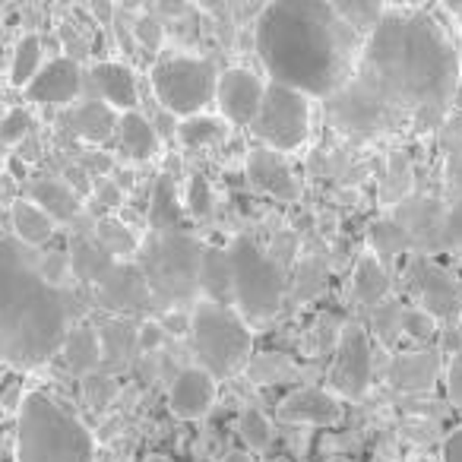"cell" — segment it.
<instances>
[{"label":"cell","instance_id":"cell-48","mask_svg":"<svg viewBox=\"0 0 462 462\" xmlns=\"http://www.w3.org/2000/svg\"><path fill=\"white\" fill-rule=\"evenodd\" d=\"M162 329H165V333H171V336H184V333H190V314H187V310H168L165 317H162Z\"/></svg>","mask_w":462,"mask_h":462},{"label":"cell","instance_id":"cell-41","mask_svg":"<svg viewBox=\"0 0 462 462\" xmlns=\"http://www.w3.org/2000/svg\"><path fill=\"white\" fill-rule=\"evenodd\" d=\"M39 270H42V276H45L51 285H58V289H67V279L73 276V270H70V254H67V251L39 254Z\"/></svg>","mask_w":462,"mask_h":462},{"label":"cell","instance_id":"cell-27","mask_svg":"<svg viewBox=\"0 0 462 462\" xmlns=\"http://www.w3.org/2000/svg\"><path fill=\"white\" fill-rule=\"evenodd\" d=\"M117 136H121L124 152L136 162H149L159 152V130L140 111H127V115L117 117Z\"/></svg>","mask_w":462,"mask_h":462},{"label":"cell","instance_id":"cell-2","mask_svg":"<svg viewBox=\"0 0 462 462\" xmlns=\"http://www.w3.org/2000/svg\"><path fill=\"white\" fill-rule=\"evenodd\" d=\"M254 45L273 83L308 98H333L352 79L365 35L327 0H273L257 16Z\"/></svg>","mask_w":462,"mask_h":462},{"label":"cell","instance_id":"cell-36","mask_svg":"<svg viewBox=\"0 0 462 462\" xmlns=\"http://www.w3.org/2000/svg\"><path fill=\"white\" fill-rule=\"evenodd\" d=\"M402 320H405V308L399 298H386L377 308H371V329L386 348L396 346L399 336H402Z\"/></svg>","mask_w":462,"mask_h":462},{"label":"cell","instance_id":"cell-46","mask_svg":"<svg viewBox=\"0 0 462 462\" xmlns=\"http://www.w3.org/2000/svg\"><path fill=\"white\" fill-rule=\"evenodd\" d=\"M447 399L449 405L462 409V348H456L447 365Z\"/></svg>","mask_w":462,"mask_h":462},{"label":"cell","instance_id":"cell-21","mask_svg":"<svg viewBox=\"0 0 462 462\" xmlns=\"http://www.w3.org/2000/svg\"><path fill=\"white\" fill-rule=\"evenodd\" d=\"M440 374V352L434 348H421V352H402L390 361V377L393 386L399 390H430Z\"/></svg>","mask_w":462,"mask_h":462},{"label":"cell","instance_id":"cell-5","mask_svg":"<svg viewBox=\"0 0 462 462\" xmlns=\"http://www.w3.org/2000/svg\"><path fill=\"white\" fill-rule=\"evenodd\" d=\"M190 336L199 367L216 380L247 371L254 358V336L235 308H218L199 298L190 310Z\"/></svg>","mask_w":462,"mask_h":462},{"label":"cell","instance_id":"cell-18","mask_svg":"<svg viewBox=\"0 0 462 462\" xmlns=\"http://www.w3.org/2000/svg\"><path fill=\"white\" fill-rule=\"evenodd\" d=\"M339 396L320 386H298L279 402V418L289 424H310V428H336L342 421Z\"/></svg>","mask_w":462,"mask_h":462},{"label":"cell","instance_id":"cell-26","mask_svg":"<svg viewBox=\"0 0 462 462\" xmlns=\"http://www.w3.org/2000/svg\"><path fill=\"white\" fill-rule=\"evenodd\" d=\"M60 355H64L67 367L73 374H83V377H92V371L102 361V339L92 327L86 323H77V327L67 329V339L60 346Z\"/></svg>","mask_w":462,"mask_h":462},{"label":"cell","instance_id":"cell-9","mask_svg":"<svg viewBox=\"0 0 462 462\" xmlns=\"http://www.w3.org/2000/svg\"><path fill=\"white\" fill-rule=\"evenodd\" d=\"M203 247L190 235H155V245L149 247L146 263H143V279L149 285L152 298H168L180 301L190 289H197V270Z\"/></svg>","mask_w":462,"mask_h":462},{"label":"cell","instance_id":"cell-29","mask_svg":"<svg viewBox=\"0 0 462 462\" xmlns=\"http://www.w3.org/2000/svg\"><path fill=\"white\" fill-rule=\"evenodd\" d=\"M96 238H98V247H102L111 260H127L140 251V235H136V228H130L124 218H115V216L98 218Z\"/></svg>","mask_w":462,"mask_h":462},{"label":"cell","instance_id":"cell-28","mask_svg":"<svg viewBox=\"0 0 462 462\" xmlns=\"http://www.w3.org/2000/svg\"><path fill=\"white\" fill-rule=\"evenodd\" d=\"M10 222H14V238L26 247H35V251L48 245L54 235V222L32 199H16L14 209H10Z\"/></svg>","mask_w":462,"mask_h":462},{"label":"cell","instance_id":"cell-40","mask_svg":"<svg viewBox=\"0 0 462 462\" xmlns=\"http://www.w3.org/2000/svg\"><path fill=\"white\" fill-rule=\"evenodd\" d=\"M323 285H327V266H323L320 260H308V263L298 270V279H295L298 301H308V298L320 295Z\"/></svg>","mask_w":462,"mask_h":462},{"label":"cell","instance_id":"cell-3","mask_svg":"<svg viewBox=\"0 0 462 462\" xmlns=\"http://www.w3.org/2000/svg\"><path fill=\"white\" fill-rule=\"evenodd\" d=\"M39 254L16 238H0V361L16 371L48 365L73 317V295L42 276Z\"/></svg>","mask_w":462,"mask_h":462},{"label":"cell","instance_id":"cell-13","mask_svg":"<svg viewBox=\"0 0 462 462\" xmlns=\"http://www.w3.org/2000/svg\"><path fill=\"white\" fill-rule=\"evenodd\" d=\"M390 216L399 222V228L409 235L411 254H443V209L440 199L424 197V193H409L402 203L390 209Z\"/></svg>","mask_w":462,"mask_h":462},{"label":"cell","instance_id":"cell-39","mask_svg":"<svg viewBox=\"0 0 462 462\" xmlns=\"http://www.w3.org/2000/svg\"><path fill=\"white\" fill-rule=\"evenodd\" d=\"M238 434L251 453H263V449L273 443V424L263 411L247 405V409H241V415H238Z\"/></svg>","mask_w":462,"mask_h":462},{"label":"cell","instance_id":"cell-7","mask_svg":"<svg viewBox=\"0 0 462 462\" xmlns=\"http://www.w3.org/2000/svg\"><path fill=\"white\" fill-rule=\"evenodd\" d=\"M162 111L171 117H197L216 102L218 73L206 58H165L149 73Z\"/></svg>","mask_w":462,"mask_h":462},{"label":"cell","instance_id":"cell-45","mask_svg":"<svg viewBox=\"0 0 462 462\" xmlns=\"http://www.w3.org/2000/svg\"><path fill=\"white\" fill-rule=\"evenodd\" d=\"M402 333L415 336V339H430V336L437 333V320H434V317H428V314H424V310L411 308V310H405Z\"/></svg>","mask_w":462,"mask_h":462},{"label":"cell","instance_id":"cell-22","mask_svg":"<svg viewBox=\"0 0 462 462\" xmlns=\"http://www.w3.org/2000/svg\"><path fill=\"white\" fill-rule=\"evenodd\" d=\"M98 285H102V298L108 301V308H146V301L152 298L143 273L127 263H115V270Z\"/></svg>","mask_w":462,"mask_h":462},{"label":"cell","instance_id":"cell-37","mask_svg":"<svg viewBox=\"0 0 462 462\" xmlns=\"http://www.w3.org/2000/svg\"><path fill=\"white\" fill-rule=\"evenodd\" d=\"M247 374H251L257 383H285V380L298 377V365L282 352H260L251 358Z\"/></svg>","mask_w":462,"mask_h":462},{"label":"cell","instance_id":"cell-14","mask_svg":"<svg viewBox=\"0 0 462 462\" xmlns=\"http://www.w3.org/2000/svg\"><path fill=\"white\" fill-rule=\"evenodd\" d=\"M263 89L266 83L247 67H228L225 73H218L216 105L222 111V121L235 127H251L263 102Z\"/></svg>","mask_w":462,"mask_h":462},{"label":"cell","instance_id":"cell-1","mask_svg":"<svg viewBox=\"0 0 462 462\" xmlns=\"http://www.w3.org/2000/svg\"><path fill=\"white\" fill-rule=\"evenodd\" d=\"M462 96L459 51L424 7H386L365 35L355 73L333 98L329 121L355 140L437 130Z\"/></svg>","mask_w":462,"mask_h":462},{"label":"cell","instance_id":"cell-54","mask_svg":"<svg viewBox=\"0 0 462 462\" xmlns=\"http://www.w3.org/2000/svg\"><path fill=\"white\" fill-rule=\"evenodd\" d=\"M327 462H348L346 456H333V459H327Z\"/></svg>","mask_w":462,"mask_h":462},{"label":"cell","instance_id":"cell-35","mask_svg":"<svg viewBox=\"0 0 462 462\" xmlns=\"http://www.w3.org/2000/svg\"><path fill=\"white\" fill-rule=\"evenodd\" d=\"M411 193V165L402 152L390 155V165H386V180L380 187V206L383 209H393L396 203H402Z\"/></svg>","mask_w":462,"mask_h":462},{"label":"cell","instance_id":"cell-43","mask_svg":"<svg viewBox=\"0 0 462 462\" xmlns=\"http://www.w3.org/2000/svg\"><path fill=\"white\" fill-rule=\"evenodd\" d=\"M184 206H187V212L197 218H203L206 212L212 209V190H209V180H206L203 174H193V178L187 180Z\"/></svg>","mask_w":462,"mask_h":462},{"label":"cell","instance_id":"cell-52","mask_svg":"<svg viewBox=\"0 0 462 462\" xmlns=\"http://www.w3.org/2000/svg\"><path fill=\"white\" fill-rule=\"evenodd\" d=\"M222 462H254V459H251V453H245V449H231Z\"/></svg>","mask_w":462,"mask_h":462},{"label":"cell","instance_id":"cell-51","mask_svg":"<svg viewBox=\"0 0 462 462\" xmlns=\"http://www.w3.org/2000/svg\"><path fill=\"white\" fill-rule=\"evenodd\" d=\"M447 10L459 20V48H456V51H459V67H462V4H453V7H447Z\"/></svg>","mask_w":462,"mask_h":462},{"label":"cell","instance_id":"cell-23","mask_svg":"<svg viewBox=\"0 0 462 462\" xmlns=\"http://www.w3.org/2000/svg\"><path fill=\"white\" fill-rule=\"evenodd\" d=\"M180 222H184V203L178 197V187L168 174H159L149 197V228L155 235H174L180 231Z\"/></svg>","mask_w":462,"mask_h":462},{"label":"cell","instance_id":"cell-32","mask_svg":"<svg viewBox=\"0 0 462 462\" xmlns=\"http://www.w3.org/2000/svg\"><path fill=\"white\" fill-rule=\"evenodd\" d=\"M70 270L73 276L79 279H89V282H102L111 270H115V260L102 251L98 245H89V241H73V251H70Z\"/></svg>","mask_w":462,"mask_h":462},{"label":"cell","instance_id":"cell-10","mask_svg":"<svg viewBox=\"0 0 462 462\" xmlns=\"http://www.w3.org/2000/svg\"><path fill=\"white\" fill-rule=\"evenodd\" d=\"M405 285L415 298L418 310L434 317L437 323H453L462 314V282L453 270L424 254H409L405 260Z\"/></svg>","mask_w":462,"mask_h":462},{"label":"cell","instance_id":"cell-8","mask_svg":"<svg viewBox=\"0 0 462 462\" xmlns=\"http://www.w3.org/2000/svg\"><path fill=\"white\" fill-rule=\"evenodd\" d=\"M251 134L260 140V146L279 155L298 152L310 136V98L289 86L270 83L263 89Z\"/></svg>","mask_w":462,"mask_h":462},{"label":"cell","instance_id":"cell-38","mask_svg":"<svg viewBox=\"0 0 462 462\" xmlns=\"http://www.w3.org/2000/svg\"><path fill=\"white\" fill-rule=\"evenodd\" d=\"M333 10L355 29L358 35H367L386 14V4H367V0H336Z\"/></svg>","mask_w":462,"mask_h":462},{"label":"cell","instance_id":"cell-24","mask_svg":"<svg viewBox=\"0 0 462 462\" xmlns=\"http://www.w3.org/2000/svg\"><path fill=\"white\" fill-rule=\"evenodd\" d=\"M32 203L51 218L54 225L58 222H73L79 216V193L73 190L67 180L58 178H42L32 184Z\"/></svg>","mask_w":462,"mask_h":462},{"label":"cell","instance_id":"cell-42","mask_svg":"<svg viewBox=\"0 0 462 462\" xmlns=\"http://www.w3.org/2000/svg\"><path fill=\"white\" fill-rule=\"evenodd\" d=\"M29 130H32V117H29V111H23V108L7 111L4 121H0V143H4V146H16V143L26 140Z\"/></svg>","mask_w":462,"mask_h":462},{"label":"cell","instance_id":"cell-30","mask_svg":"<svg viewBox=\"0 0 462 462\" xmlns=\"http://www.w3.org/2000/svg\"><path fill=\"white\" fill-rule=\"evenodd\" d=\"M367 238H371V254L380 263H393V260H399L402 254H411L409 235L399 228V222L393 216H383V218H377V222H371Z\"/></svg>","mask_w":462,"mask_h":462},{"label":"cell","instance_id":"cell-11","mask_svg":"<svg viewBox=\"0 0 462 462\" xmlns=\"http://www.w3.org/2000/svg\"><path fill=\"white\" fill-rule=\"evenodd\" d=\"M443 254L462 263V117L443 124Z\"/></svg>","mask_w":462,"mask_h":462},{"label":"cell","instance_id":"cell-57","mask_svg":"<svg viewBox=\"0 0 462 462\" xmlns=\"http://www.w3.org/2000/svg\"><path fill=\"white\" fill-rule=\"evenodd\" d=\"M377 462H386V459H377Z\"/></svg>","mask_w":462,"mask_h":462},{"label":"cell","instance_id":"cell-16","mask_svg":"<svg viewBox=\"0 0 462 462\" xmlns=\"http://www.w3.org/2000/svg\"><path fill=\"white\" fill-rule=\"evenodd\" d=\"M79 89H83V70L73 58H54L42 64L35 79L26 86L29 102L48 105V108H64V105L77 102Z\"/></svg>","mask_w":462,"mask_h":462},{"label":"cell","instance_id":"cell-53","mask_svg":"<svg viewBox=\"0 0 462 462\" xmlns=\"http://www.w3.org/2000/svg\"><path fill=\"white\" fill-rule=\"evenodd\" d=\"M146 462H171V459H165V456H149Z\"/></svg>","mask_w":462,"mask_h":462},{"label":"cell","instance_id":"cell-55","mask_svg":"<svg viewBox=\"0 0 462 462\" xmlns=\"http://www.w3.org/2000/svg\"><path fill=\"white\" fill-rule=\"evenodd\" d=\"M4 115H7V111H4V105H0V121H4Z\"/></svg>","mask_w":462,"mask_h":462},{"label":"cell","instance_id":"cell-34","mask_svg":"<svg viewBox=\"0 0 462 462\" xmlns=\"http://www.w3.org/2000/svg\"><path fill=\"white\" fill-rule=\"evenodd\" d=\"M222 134H225V121L212 115L187 117V121H180L178 127H174V136H178L180 146H187V149L209 146V143L222 140Z\"/></svg>","mask_w":462,"mask_h":462},{"label":"cell","instance_id":"cell-50","mask_svg":"<svg viewBox=\"0 0 462 462\" xmlns=\"http://www.w3.org/2000/svg\"><path fill=\"white\" fill-rule=\"evenodd\" d=\"M96 197H98V203H102V206H111V209L124 203V190L115 184V180H98Z\"/></svg>","mask_w":462,"mask_h":462},{"label":"cell","instance_id":"cell-56","mask_svg":"<svg viewBox=\"0 0 462 462\" xmlns=\"http://www.w3.org/2000/svg\"><path fill=\"white\" fill-rule=\"evenodd\" d=\"M276 462H291V459H276Z\"/></svg>","mask_w":462,"mask_h":462},{"label":"cell","instance_id":"cell-12","mask_svg":"<svg viewBox=\"0 0 462 462\" xmlns=\"http://www.w3.org/2000/svg\"><path fill=\"white\" fill-rule=\"evenodd\" d=\"M371 342L361 323H346L336 339L333 367H329V383L348 402L365 399L367 386H371Z\"/></svg>","mask_w":462,"mask_h":462},{"label":"cell","instance_id":"cell-19","mask_svg":"<svg viewBox=\"0 0 462 462\" xmlns=\"http://www.w3.org/2000/svg\"><path fill=\"white\" fill-rule=\"evenodd\" d=\"M92 83H96L102 102L111 111H136L140 105V89H136V77L127 64H117V60H102V64L92 67Z\"/></svg>","mask_w":462,"mask_h":462},{"label":"cell","instance_id":"cell-44","mask_svg":"<svg viewBox=\"0 0 462 462\" xmlns=\"http://www.w3.org/2000/svg\"><path fill=\"white\" fill-rule=\"evenodd\" d=\"M134 35L146 51H159L162 42H165V26H162L155 16H140V20L134 23Z\"/></svg>","mask_w":462,"mask_h":462},{"label":"cell","instance_id":"cell-47","mask_svg":"<svg viewBox=\"0 0 462 462\" xmlns=\"http://www.w3.org/2000/svg\"><path fill=\"white\" fill-rule=\"evenodd\" d=\"M162 339H165V329H162L159 320H146L136 329V348H140V352H155V348H162Z\"/></svg>","mask_w":462,"mask_h":462},{"label":"cell","instance_id":"cell-49","mask_svg":"<svg viewBox=\"0 0 462 462\" xmlns=\"http://www.w3.org/2000/svg\"><path fill=\"white\" fill-rule=\"evenodd\" d=\"M440 459L443 462H462V424H459V428H453L447 437H443Z\"/></svg>","mask_w":462,"mask_h":462},{"label":"cell","instance_id":"cell-25","mask_svg":"<svg viewBox=\"0 0 462 462\" xmlns=\"http://www.w3.org/2000/svg\"><path fill=\"white\" fill-rule=\"evenodd\" d=\"M352 295L361 308H377L380 301L390 298V273L386 266L380 263L374 254H365V257L355 263V273H352Z\"/></svg>","mask_w":462,"mask_h":462},{"label":"cell","instance_id":"cell-31","mask_svg":"<svg viewBox=\"0 0 462 462\" xmlns=\"http://www.w3.org/2000/svg\"><path fill=\"white\" fill-rule=\"evenodd\" d=\"M73 127L83 140L105 143L117 130V115L105 102H83L73 115Z\"/></svg>","mask_w":462,"mask_h":462},{"label":"cell","instance_id":"cell-20","mask_svg":"<svg viewBox=\"0 0 462 462\" xmlns=\"http://www.w3.org/2000/svg\"><path fill=\"white\" fill-rule=\"evenodd\" d=\"M197 289L203 291V301L231 308L235 304V279H231V260L225 247H203L197 270Z\"/></svg>","mask_w":462,"mask_h":462},{"label":"cell","instance_id":"cell-33","mask_svg":"<svg viewBox=\"0 0 462 462\" xmlns=\"http://www.w3.org/2000/svg\"><path fill=\"white\" fill-rule=\"evenodd\" d=\"M39 70H42V39L35 32H29V35H23L20 45H16V51H14L10 83H14L16 89H26Z\"/></svg>","mask_w":462,"mask_h":462},{"label":"cell","instance_id":"cell-15","mask_svg":"<svg viewBox=\"0 0 462 462\" xmlns=\"http://www.w3.org/2000/svg\"><path fill=\"white\" fill-rule=\"evenodd\" d=\"M247 178L260 193L279 199V203H298L301 199V178L289 165V159L273 152V149L257 146L247 152Z\"/></svg>","mask_w":462,"mask_h":462},{"label":"cell","instance_id":"cell-17","mask_svg":"<svg viewBox=\"0 0 462 462\" xmlns=\"http://www.w3.org/2000/svg\"><path fill=\"white\" fill-rule=\"evenodd\" d=\"M218 386L216 377L206 374L203 367H184L174 377L171 390H168V409L180 421H199L209 415V409L216 405Z\"/></svg>","mask_w":462,"mask_h":462},{"label":"cell","instance_id":"cell-4","mask_svg":"<svg viewBox=\"0 0 462 462\" xmlns=\"http://www.w3.org/2000/svg\"><path fill=\"white\" fill-rule=\"evenodd\" d=\"M16 462H96V437L67 405L32 390L16 418Z\"/></svg>","mask_w":462,"mask_h":462},{"label":"cell","instance_id":"cell-6","mask_svg":"<svg viewBox=\"0 0 462 462\" xmlns=\"http://www.w3.org/2000/svg\"><path fill=\"white\" fill-rule=\"evenodd\" d=\"M231 260V279H235V308H238L241 320H270L285 301L289 291V279H285V266L279 263L273 254L260 251L251 238H235L228 247Z\"/></svg>","mask_w":462,"mask_h":462}]
</instances>
